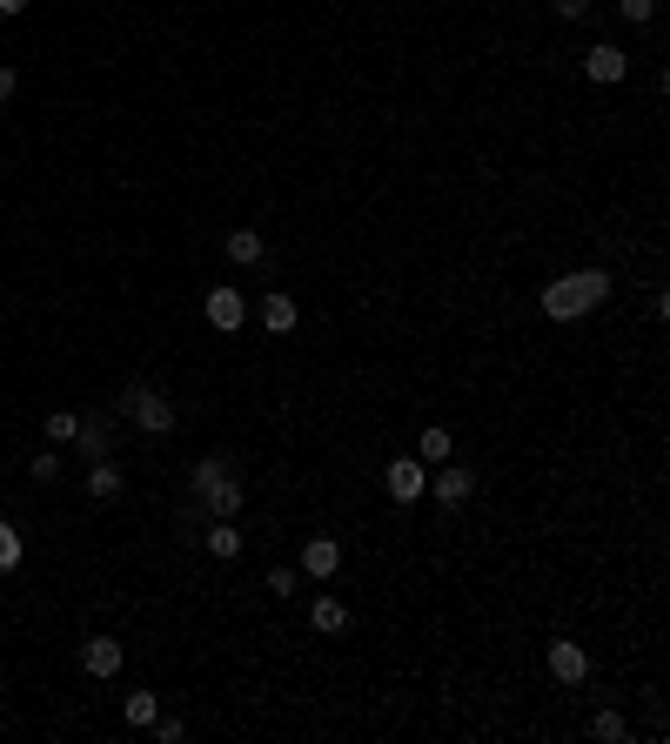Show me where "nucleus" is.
I'll return each instance as SVG.
<instances>
[{"mask_svg":"<svg viewBox=\"0 0 670 744\" xmlns=\"http://www.w3.org/2000/svg\"><path fill=\"white\" fill-rule=\"evenodd\" d=\"M262 329H268V336H289V329H295V302H289V295H268V302H262Z\"/></svg>","mask_w":670,"mask_h":744,"instance_id":"9d476101","label":"nucleus"},{"mask_svg":"<svg viewBox=\"0 0 670 744\" xmlns=\"http://www.w3.org/2000/svg\"><path fill=\"white\" fill-rule=\"evenodd\" d=\"M54 470H61V463H54V450L34 456V483H54Z\"/></svg>","mask_w":670,"mask_h":744,"instance_id":"393cba45","label":"nucleus"},{"mask_svg":"<svg viewBox=\"0 0 670 744\" xmlns=\"http://www.w3.org/2000/svg\"><path fill=\"white\" fill-rule=\"evenodd\" d=\"M88 490H94V496H121V470H114L108 456H101V463H88Z\"/></svg>","mask_w":670,"mask_h":744,"instance_id":"4468645a","label":"nucleus"},{"mask_svg":"<svg viewBox=\"0 0 670 744\" xmlns=\"http://www.w3.org/2000/svg\"><path fill=\"white\" fill-rule=\"evenodd\" d=\"M74 443H81V456H88V463H101V456H108V429L81 423V429H74Z\"/></svg>","mask_w":670,"mask_h":744,"instance_id":"f3484780","label":"nucleus"},{"mask_svg":"<svg viewBox=\"0 0 670 744\" xmlns=\"http://www.w3.org/2000/svg\"><path fill=\"white\" fill-rule=\"evenodd\" d=\"M128 416L148 429V436H168V429H175V403L155 396V389H128Z\"/></svg>","mask_w":670,"mask_h":744,"instance_id":"f03ea898","label":"nucleus"},{"mask_svg":"<svg viewBox=\"0 0 670 744\" xmlns=\"http://www.w3.org/2000/svg\"><path fill=\"white\" fill-rule=\"evenodd\" d=\"M208 557H242V530H235V523H215V530H208Z\"/></svg>","mask_w":670,"mask_h":744,"instance_id":"9b49d317","label":"nucleus"},{"mask_svg":"<svg viewBox=\"0 0 670 744\" xmlns=\"http://www.w3.org/2000/svg\"><path fill=\"white\" fill-rule=\"evenodd\" d=\"M74 429H81V416L54 409V416H47V443H74Z\"/></svg>","mask_w":670,"mask_h":744,"instance_id":"412c9836","label":"nucleus"},{"mask_svg":"<svg viewBox=\"0 0 670 744\" xmlns=\"http://www.w3.org/2000/svg\"><path fill=\"white\" fill-rule=\"evenodd\" d=\"M429 490H436V503H463V496H469V470H443Z\"/></svg>","mask_w":670,"mask_h":744,"instance_id":"ddd939ff","label":"nucleus"},{"mask_svg":"<svg viewBox=\"0 0 670 744\" xmlns=\"http://www.w3.org/2000/svg\"><path fill=\"white\" fill-rule=\"evenodd\" d=\"M208 322H215L222 336H235V329L248 322V302H242V289H215V295H208Z\"/></svg>","mask_w":670,"mask_h":744,"instance_id":"20e7f679","label":"nucleus"},{"mask_svg":"<svg viewBox=\"0 0 670 744\" xmlns=\"http://www.w3.org/2000/svg\"><path fill=\"white\" fill-rule=\"evenodd\" d=\"M590 738H603V744H624V738H630V724L617 718V711H597V718H590Z\"/></svg>","mask_w":670,"mask_h":744,"instance_id":"dca6fc26","label":"nucleus"},{"mask_svg":"<svg viewBox=\"0 0 670 744\" xmlns=\"http://www.w3.org/2000/svg\"><path fill=\"white\" fill-rule=\"evenodd\" d=\"M382 490L396 496V503H416V496L429 490V476H423V463L416 456H402V463H389V476H382Z\"/></svg>","mask_w":670,"mask_h":744,"instance_id":"7ed1b4c3","label":"nucleus"},{"mask_svg":"<svg viewBox=\"0 0 670 744\" xmlns=\"http://www.w3.org/2000/svg\"><path fill=\"white\" fill-rule=\"evenodd\" d=\"M21 7H27V0H0V14H21Z\"/></svg>","mask_w":670,"mask_h":744,"instance_id":"cd10ccee","label":"nucleus"},{"mask_svg":"<svg viewBox=\"0 0 670 744\" xmlns=\"http://www.w3.org/2000/svg\"><path fill=\"white\" fill-rule=\"evenodd\" d=\"M14 88H21V74H14V68H0V101H14Z\"/></svg>","mask_w":670,"mask_h":744,"instance_id":"bb28decb","label":"nucleus"},{"mask_svg":"<svg viewBox=\"0 0 670 744\" xmlns=\"http://www.w3.org/2000/svg\"><path fill=\"white\" fill-rule=\"evenodd\" d=\"M155 718H161V704L148 698V691H134V698H128V724H134V731H148Z\"/></svg>","mask_w":670,"mask_h":744,"instance_id":"a211bd4d","label":"nucleus"},{"mask_svg":"<svg viewBox=\"0 0 670 744\" xmlns=\"http://www.w3.org/2000/svg\"><path fill=\"white\" fill-rule=\"evenodd\" d=\"M550 7H557L563 21H583V14H590V0H550Z\"/></svg>","mask_w":670,"mask_h":744,"instance_id":"a878e982","label":"nucleus"},{"mask_svg":"<svg viewBox=\"0 0 670 744\" xmlns=\"http://www.w3.org/2000/svg\"><path fill=\"white\" fill-rule=\"evenodd\" d=\"M423 456H429V463H443V456H449V429H423Z\"/></svg>","mask_w":670,"mask_h":744,"instance_id":"4be33fe9","label":"nucleus"},{"mask_svg":"<svg viewBox=\"0 0 670 744\" xmlns=\"http://www.w3.org/2000/svg\"><path fill=\"white\" fill-rule=\"evenodd\" d=\"M81 664H88V677H114L121 671V644H114V637H94V644H81Z\"/></svg>","mask_w":670,"mask_h":744,"instance_id":"0eeeda50","label":"nucleus"},{"mask_svg":"<svg viewBox=\"0 0 670 744\" xmlns=\"http://www.w3.org/2000/svg\"><path fill=\"white\" fill-rule=\"evenodd\" d=\"M208 510H215V517H235V510H242V483H215V490H208Z\"/></svg>","mask_w":670,"mask_h":744,"instance_id":"2eb2a0df","label":"nucleus"},{"mask_svg":"<svg viewBox=\"0 0 670 744\" xmlns=\"http://www.w3.org/2000/svg\"><path fill=\"white\" fill-rule=\"evenodd\" d=\"M14 564H21V530L0 517V570H14Z\"/></svg>","mask_w":670,"mask_h":744,"instance_id":"6ab92c4d","label":"nucleus"},{"mask_svg":"<svg viewBox=\"0 0 670 744\" xmlns=\"http://www.w3.org/2000/svg\"><path fill=\"white\" fill-rule=\"evenodd\" d=\"M222 476H228V463H222V456H208V463H195V496H208L215 483H222Z\"/></svg>","mask_w":670,"mask_h":744,"instance_id":"aec40b11","label":"nucleus"},{"mask_svg":"<svg viewBox=\"0 0 670 744\" xmlns=\"http://www.w3.org/2000/svg\"><path fill=\"white\" fill-rule=\"evenodd\" d=\"M335 564H342L335 537H309V543H302V570H309V577H335Z\"/></svg>","mask_w":670,"mask_h":744,"instance_id":"423d86ee","label":"nucleus"},{"mask_svg":"<svg viewBox=\"0 0 670 744\" xmlns=\"http://www.w3.org/2000/svg\"><path fill=\"white\" fill-rule=\"evenodd\" d=\"M603 295H610V275H603V269H577V275H563V282L543 289V316H550V322H577V316L597 309Z\"/></svg>","mask_w":670,"mask_h":744,"instance_id":"f257e3e1","label":"nucleus"},{"mask_svg":"<svg viewBox=\"0 0 670 744\" xmlns=\"http://www.w3.org/2000/svg\"><path fill=\"white\" fill-rule=\"evenodd\" d=\"M155 731H161V744H181V738H188V724H181V718H155Z\"/></svg>","mask_w":670,"mask_h":744,"instance_id":"5701e85b","label":"nucleus"},{"mask_svg":"<svg viewBox=\"0 0 670 744\" xmlns=\"http://www.w3.org/2000/svg\"><path fill=\"white\" fill-rule=\"evenodd\" d=\"M309 617H315V631H322V637L349 631V604H342V597H315V610H309Z\"/></svg>","mask_w":670,"mask_h":744,"instance_id":"1a4fd4ad","label":"nucleus"},{"mask_svg":"<svg viewBox=\"0 0 670 744\" xmlns=\"http://www.w3.org/2000/svg\"><path fill=\"white\" fill-rule=\"evenodd\" d=\"M583 68H590V81H624V47H590V61H583Z\"/></svg>","mask_w":670,"mask_h":744,"instance_id":"6e6552de","label":"nucleus"},{"mask_svg":"<svg viewBox=\"0 0 670 744\" xmlns=\"http://www.w3.org/2000/svg\"><path fill=\"white\" fill-rule=\"evenodd\" d=\"M617 7H624V21H650L657 14V0H617Z\"/></svg>","mask_w":670,"mask_h":744,"instance_id":"b1692460","label":"nucleus"},{"mask_svg":"<svg viewBox=\"0 0 670 744\" xmlns=\"http://www.w3.org/2000/svg\"><path fill=\"white\" fill-rule=\"evenodd\" d=\"M228 262H262V235H255V228H235V235H228Z\"/></svg>","mask_w":670,"mask_h":744,"instance_id":"f8f14e48","label":"nucleus"},{"mask_svg":"<svg viewBox=\"0 0 670 744\" xmlns=\"http://www.w3.org/2000/svg\"><path fill=\"white\" fill-rule=\"evenodd\" d=\"M550 671H557L563 684H583V671H590V657H583V644L557 637V644H550Z\"/></svg>","mask_w":670,"mask_h":744,"instance_id":"39448f33","label":"nucleus"}]
</instances>
